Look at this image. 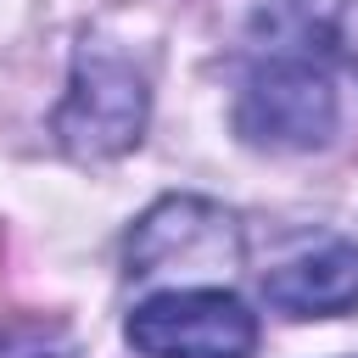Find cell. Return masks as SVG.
Masks as SVG:
<instances>
[{
  "label": "cell",
  "mask_w": 358,
  "mask_h": 358,
  "mask_svg": "<svg viewBox=\"0 0 358 358\" xmlns=\"http://www.w3.org/2000/svg\"><path fill=\"white\" fill-rule=\"evenodd\" d=\"M145 112H151V95H145L140 67L123 50H112L106 39H84L67 101L56 106V140L78 162H101L140 140Z\"/></svg>",
  "instance_id": "cell-1"
},
{
  "label": "cell",
  "mask_w": 358,
  "mask_h": 358,
  "mask_svg": "<svg viewBox=\"0 0 358 358\" xmlns=\"http://www.w3.org/2000/svg\"><path fill=\"white\" fill-rule=\"evenodd\" d=\"M129 347L140 358H252L257 319L235 291L185 285L145 296L129 313Z\"/></svg>",
  "instance_id": "cell-2"
},
{
  "label": "cell",
  "mask_w": 358,
  "mask_h": 358,
  "mask_svg": "<svg viewBox=\"0 0 358 358\" xmlns=\"http://www.w3.org/2000/svg\"><path fill=\"white\" fill-rule=\"evenodd\" d=\"M235 129L268 151H313L336 134V90L302 50L268 56L235 101Z\"/></svg>",
  "instance_id": "cell-3"
},
{
  "label": "cell",
  "mask_w": 358,
  "mask_h": 358,
  "mask_svg": "<svg viewBox=\"0 0 358 358\" xmlns=\"http://www.w3.org/2000/svg\"><path fill=\"white\" fill-rule=\"evenodd\" d=\"M241 263V229L218 201L201 196H168L129 229V274H185V280H218Z\"/></svg>",
  "instance_id": "cell-4"
},
{
  "label": "cell",
  "mask_w": 358,
  "mask_h": 358,
  "mask_svg": "<svg viewBox=\"0 0 358 358\" xmlns=\"http://www.w3.org/2000/svg\"><path fill=\"white\" fill-rule=\"evenodd\" d=\"M263 296L285 319H330V313L358 308V246L352 241H324V246L268 268Z\"/></svg>",
  "instance_id": "cell-5"
},
{
  "label": "cell",
  "mask_w": 358,
  "mask_h": 358,
  "mask_svg": "<svg viewBox=\"0 0 358 358\" xmlns=\"http://www.w3.org/2000/svg\"><path fill=\"white\" fill-rule=\"evenodd\" d=\"M336 45H341L347 67L358 73V0H341V17H336Z\"/></svg>",
  "instance_id": "cell-6"
}]
</instances>
